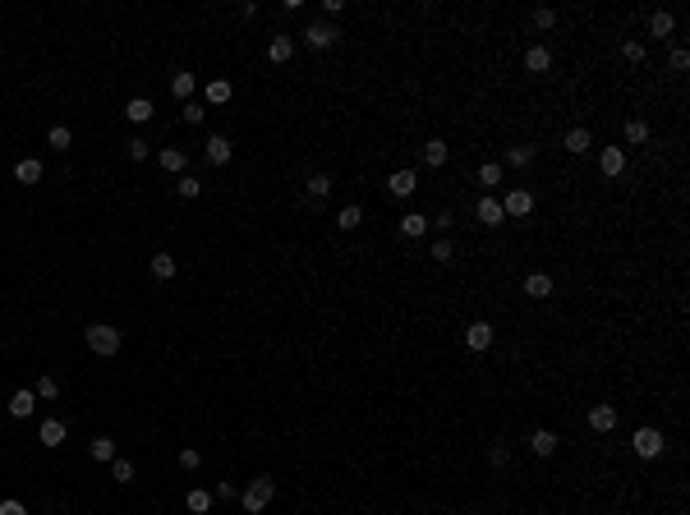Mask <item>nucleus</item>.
I'll list each match as a JSON object with an SVG mask.
<instances>
[{
	"label": "nucleus",
	"mask_w": 690,
	"mask_h": 515,
	"mask_svg": "<svg viewBox=\"0 0 690 515\" xmlns=\"http://www.w3.org/2000/svg\"><path fill=\"white\" fill-rule=\"evenodd\" d=\"M271 497H276V479H267V474H262V479H254L244 492H239V506H244V515H258Z\"/></svg>",
	"instance_id": "1"
},
{
	"label": "nucleus",
	"mask_w": 690,
	"mask_h": 515,
	"mask_svg": "<svg viewBox=\"0 0 690 515\" xmlns=\"http://www.w3.org/2000/svg\"><path fill=\"white\" fill-rule=\"evenodd\" d=\"M87 349H92V354H102V359H111L115 349H120V332H115V327H106V322H92V327H87Z\"/></svg>",
	"instance_id": "2"
},
{
	"label": "nucleus",
	"mask_w": 690,
	"mask_h": 515,
	"mask_svg": "<svg viewBox=\"0 0 690 515\" xmlns=\"http://www.w3.org/2000/svg\"><path fill=\"white\" fill-rule=\"evenodd\" d=\"M630 446H635L640 460H658V455H663V433H658V428H635Z\"/></svg>",
	"instance_id": "3"
},
{
	"label": "nucleus",
	"mask_w": 690,
	"mask_h": 515,
	"mask_svg": "<svg viewBox=\"0 0 690 515\" xmlns=\"http://www.w3.org/2000/svg\"><path fill=\"white\" fill-rule=\"evenodd\" d=\"M304 42L313 46V51H327V46L341 42V33H336V23H327V18H318V23L304 28Z\"/></svg>",
	"instance_id": "4"
},
{
	"label": "nucleus",
	"mask_w": 690,
	"mask_h": 515,
	"mask_svg": "<svg viewBox=\"0 0 690 515\" xmlns=\"http://www.w3.org/2000/svg\"><path fill=\"white\" fill-rule=\"evenodd\" d=\"M203 157H207V161H212V166H226V161H230V157H235V143H230V139H226V134H212V139H207V143H203Z\"/></svg>",
	"instance_id": "5"
},
{
	"label": "nucleus",
	"mask_w": 690,
	"mask_h": 515,
	"mask_svg": "<svg viewBox=\"0 0 690 515\" xmlns=\"http://www.w3.org/2000/svg\"><path fill=\"white\" fill-rule=\"evenodd\" d=\"M502 212H507V217H529V212H534V193L529 189H511L507 198H502Z\"/></svg>",
	"instance_id": "6"
},
{
	"label": "nucleus",
	"mask_w": 690,
	"mask_h": 515,
	"mask_svg": "<svg viewBox=\"0 0 690 515\" xmlns=\"http://www.w3.org/2000/svg\"><path fill=\"white\" fill-rule=\"evenodd\" d=\"M387 189H392V198H410V193L419 189V175H414V170H392Z\"/></svg>",
	"instance_id": "7"
},
{
	"label": "nucleus",
	"mask_w": 690,
	"mask_h": 515,
	"mask_svg": "<svg viewBox=\"0 0 690 515\" xmlns=\"http://www.w3.org/2000/svg\"><path fill=\"white\" fill-rule=\"evenodd\" d=\"M589 428H594V433H612V428H617V405H589Z\"/></svg>",
	"instance_id": "8"
},
{
	"label": "nucleus",
	"mask_w": 690,
	"mask_h": 515,
	"mask_svg": "<svg viewBox=\"0 0 690 515\" xmlns=\"http://www.w3.org/2000/svg\"><path fill=\"white\" fill-rule=\"evenodd\" d=\"M465 345H470L474 354H483V349L492 345V327L488 322H470V327H465Z\"/></svg>",
	"instance_id": "9"
},
{
	"label": "nucleus",
	"mask_w": 690,
	"mask_h": 515,
	"mask_svg": "<svg viewBox=\"0 0 690 515\" xmlns=\"http://www.w3.org/2000/svg\"><path fill=\"white\" fill-rule=\"evenodd\" d=\"M561 148H566L571 157H585V152L594 148V139H589V129H585V124H576V129H571L566 139H561Z\"/></svg>",
	"instance_id": "10"
},
{
	"label": "nucleus",
	"mask_w": 690,
	"mask_h": 515,
	"mask_svg": "<svg viewBox=\"0 0 690 515\" xmlns=\"http://www.w3.org/2000/svg\"><path fill=\"white\" fill-rule=\"evenodd\" d=\"M230 97H235V87H230V79H212L207 87H203V102H207V106H226Z\"/></svg>",
	"instance_id": "11"
},
{
	"label": "nucleus",
	"mask_w": 690,
	"mask_h": 515,
	"mask_svg": "<svg viewBox=\"0 0 690 515\" xmlns=\"http://www.w3.org/2000/svg\"><path fill=\"white\" fill-rule=\"evenodd\" d=\"M598 170H603V175H621V170H626V148H603V152H598Z\"/></svg>",
	"instance_id": "12"
},
{
	"label": "nucleus",
	"mask_w": 690,
	"mask_h": 515,
	"mask_svg": "<svg viewBox=\"0 0 690 515\" xmlns=\"http://www.w3.org/2000/svg\"><path fill=\"white\" fill-rule=\"evenodd\" d=\"M524 70H529V74H548L552 70V51H548V46H529V51H524Z\"/></svg>",
	"instance_id": "13"
},
{
	"label": "nucleus",
	"mask_w": 690,
	"mask_h": 515,
	"mask_svg": "<svg viewBox=\"0 0 690 515\" xmlns=\"http://www.w3.org/2000/svg\"><path fill=\"white\" fill-rule=\"evenodd\" d=\"M524 295H529V299H548L552 295V276H548V271H529V276H524Z\"/></svg>",
	"instance_id": "14"
},
{
	"label": "nucleus",
	"mask_w": 690,
	"mask_h": 515,
	"mask_svg": "<svg viewBox=\"0 0 690 515\" xmlns=\"http://www.w3.org/2000/svg\"><path fill=\"white\" fill-rule=\"evenodd\" d=\"M446 157H451V148H446L442 139H433V143H424V166H433V170H442L446 166Z\"/></svg>",
	"instance_id": "15"
},
{
	"label": "nucleus",
	"mask_w": 690,
	"mask_h": 515,
	"mask_svg": "<svg viewBox=\"0 0 690 515\" xmlns=\"http://www.w3.org/2000/svg\"><path fill=\"white\" fill-rule=\"evenodd\" d=\"M507 221V212H502L497 198H479V226H502Z\"/></svg>",
	"instance_id": "16"
},
{
	"label": "nucleus",
	"mask_w": 690,
	"mask_h": 515,
	"mask_svg": "<svg viewBox=\"0 0 690 515\" xmlns=\"http://www.w3.org/2000/svg\"><path fill=\"white\" fill-rule=\"evenodd\" d=\"M529 451H534V455H543V460H548V455L557 451V433H552V428H539V433L529 437Z\"/></svg>",
	"instance_id": "17"
},
{
	"label": "nucleus",
	"mask_w": 690,
	"mask_h": 515,
	"mask_svg": "<svg viewBox=\"0 0 690 515\" xmlns=\"http://www.w3.org/2000/svg\"><path fill=\"white\" fill-rule=\"evenodd\" d=\"M184 506H189V515H207L212 511V492L207 488H189L184 492Z\"/></svg>",
	"instance_id": "18"
},
{
	"label": "nucleus",
	"mask_w": 690,
	"mask_h": 515,
	"mask_svg": "<svg viewBox=\"0 0 690 515\" xmlns=\"http://www.w3.org/2000/svg\"><path fill=\"white\" fill-rule=\"evenodd\" d=\"M193 87H198V79H193L189 70H175V74H171V92L180 97V102H189V97H193Z\"/></svg>",
	"instance_id": "19"
},
{
	"label": "nucleus",
	"mask_w": 690,
	"mask_h": 515,
	"mask_svg": "<svg viewBox=\"0 0 690 515\" xmlns=\"http://www.w3.org/2000/svg\"><path fill=\"white\" fill-rule=\"evenodd\" d=\"M37 442H42V446H51V451H55V446L65 442V423H60V419H46L42 428H37Z\"/></svg>",
	"instance_id": "20"
},
{
	"label": "nucleus",
	"mask_w": 690,
	"mask_h": 515,
	"mask_svg": "<svg viewBox=\"0 0 690 515\" xmlns=\"http://www.w3.org/2000/svg\"><path fill=\"white\" fill-rule=\"evenodd\" d=\"M401 235H405V239H419V235H428V217H424V212H405V221H401Z\"/></svg>",
	"instance_id": "21"
},
{
	"label": "nucleus",
	"mask_w": 690,
	"mask_h": 515,
	"mask_svg": "<svg viewBox=\"0 0 690 515\" xmlns=\"http://www.w3.org/2000/svg\"><path fill=\"white\" fill-rule=\"evenodd\" d=\"M33 410H37V396L33 391H14V396H9V414H14V419H28Z\"/></svg>",
	"instance_id": "22"
},
{
	"label": "nucleus",
	"mask_w": 690,
	"mask_h": 515,
	"mask_svg": "<svg viewBox=\"0 0 690 515\" xmlns=\"http://www.w3.org/2000/svg\"><path fill=\"white\" fill-rule=\"evenodd\" d=\"M161 170H171V175H184V166H189V157H184V148H161Z\"/></svg>",
	"instance_id": "23"
},
{
	"label": "nucleus",
	"mask_w": 690,
	"mask_h": 515,
	"mask_svg": "<svg viewBox=\"0 0 690 515\" xmlns=\"http://www.w3.org/2000/svg\"><path fill=\"white\" fill-rule=\"evenodd\" d=\"M14 180L18 184H37V180H42V161H37V157H23L14 166Z\"/></svg>",
	"instance_id": "24"
},
{
	"label": "nucleus",
	"mask_w": 690,
	"mask_h": 515,
	"mask_svg": "<svg viewBox=\"0 0 690 515\" xmlns=\"http://www.w3.org/2000/svg\"><path fill=\"white\" fill-rule=\"evenodd\" d=\"M267 55H271V60H276V65H286L290 55H295V37H271Z\"/></svg>",
	"instance_id": "25"
},
{
	"label": "nucleus",
	"mask_w": 690,
	"mask_h": 515,
	"mask_svg": "<svg viewBox=\"0 0 690 515\" xmlns=\"http://www.w3.org/2000/svg\"><path fill=\"white\" fill-rule=\"evenodd\" d=\"M672 28H676V18L667 14V9H654V14H649V33H654V37H667Z\"/></svg>",
	"instance_id": "26"
},
{
	"label": "nucleus",
	"mask_w": 690,
	"mask_h": 515,
	"mask_svg": "<svg viewBox=\"0 0 690 515\" xmlns=\"http://www.w3.org/2000/svg\"><path fill=\"white\" fill-rule=\"evenodd\" d=\"M124 115H129L134 124H148L152 120V102H148V97H134V102L124 106Z\"/></svg>",
	"instance_id": "27"
},
{
	"label": "nucleus",
	"mask_w": 690,
	"mask_h": 515,
	"mask_svg": "<svg viewBox=\"0 0 690 515\" xmlns=\"http://www.w3.org/2000/svg\"><path fill=\"white\" fill-rule=\"evenodd\" d=\"M359 221H364V207H359V202H350V207L336 212V226L341 230H359Z\"/></svg>",
	"instance_id": "28"
},
{
	"label": "nucleus",
	"mask_w": 690,
	"mask_h": 515,
	"mask_svg": "<svg viewBox=\"0 0 690 515\" xmlns=\"http://www.w3.org/2000/svg\"><path fill=\"white\" fill-rule=\"evenodd\" d=\"M534 157H539V148H524V143H520V148H507V161H511V166H516V170L534 166Z\"/></svg>",
	"instance_id": "29"
},
{
	"label": "nucleus",
	"mask_w": 690,
	"mask_h": 515,
	"mask_svg": "<svg viewBox=\"0 0 690 515\" xmlns=\"http://www.w3.org/2000/svg\"><path fill=\"white\" fill-rule=\"evenodd\" d=\"M87 451H92V460H102V465L115 460V442H111V437H92V446H87Z\"/></svg>",
	"instance_id": "30"
},
{
	"label": "nucleus",
	"mask_w": 690,
	"mask_h": 515,
	"mask_svg": "<svg viewBox=\"0 0 690 515\" xmlns=\"http://www.w3.org/2000/svg\"><path fill=\"white\" fill-rule=\"evenodd\" d=\"M152 276H157V281H171L175 276V258L171 254H152Z\"/></svg>",
	"instance_id": "31"
},
{
	"label": "nucleus",
	"mask_w": 690,
	"mask_h": 515,
	"mask_svg": "<svg viewBox=\"0 0 690 515\" xmlns=\"http://www.w3.org/2000/svg\"><path fill=\"white\" fill-rule=\"evenodd\" d=\"M46 143H51V148H55V152H70V148H74V134H70V129H65V124H55V129H51V134H46Z\"/></svg>",
	"instance_id": "32"
},
{
	"label": "nucleus",
	"mask_w": 690,
	"mask_h": 515,
	"mask_svg": "<svg viewBox=\"0 0 690 515\" xmlns=\"http://www.w3.org/2000/svg\"><path fill=\"white\" fill-rule=\"evenodd\" d=\"M327 193H332V175H308V198H327Z\"/></svg>",
	"instance_id": "33"
},
{
	"label": "nucleus",
	"mask_w": 690,
	"mask_h": 515,
	"mask_svg": "<svg viewBox=\"0 0 690 515\" xmlns=\"http://www.w3.org/2000/svg\"><path fill=\"white\" fill-rule=\"evenodd\" d=\"M175 193H180V198H198V193H203V180H193V175H180V180H175Z\"/></svg>",
	"instance_id": "34"
},
{
	"label": "nucleus",
	"mask_w": 690,
	"mask_h": 515,
	"mask_svg": "<svg viewBox=\"0 0 690 515\" xmlns=\"http://www.w3.org/2000/svg\"><path fill=\"white\" fill-rule=\"evenodd\" d=\"M488 460H492V470H507V465H511V446L507 442H492L488 446Z\"/></svg>",
	"instance_id": "35"
},
{
	"label": "nucleus",
	"mask_w": 690,
	"mask_h": 515,
	"mask_svg": "<svg viewBox=\"0 0 690 515\" xmlns=\"http://www.w3.org/2000/svg\"><path fill=\"white\" fill-rule=\"evenodd\" d=\"M667 70H672V74H686V70H690V51H686V46H672V55H667Z\"/></svg>",
	"instance_id": "36"
},
{
	"label": "nucleus",
	"mask_w": 690,
	"mask_h": 515,
	"mask_svg": "<svg viewBox=\"0 0 690 515\" xmlns=\"http://www.w3.org/2000/svg\"><path fill=\"white\" fill-rule=\"evenodd\" d=\"M621 55H626L630 65H645V42H635V37H626V42H621Z\"/></svg>",
	"instance_id": "37"
},
{
	"label": "nucleus",
	"mask_w": 690,
	"mask_h": 515,
	"mask_svg": "<svg viewBox=\"0 0 690 515\" xmlns=\"http://www.w3.org/2000/svg\"><path fill=\"white\" fill-rule=\"evenodd\" d=\"M33 396H42V401H55V396H60V382L42 373V377H37V391H33Z\"/></svg>",
	"instance_id": "38"
},
{
	"label": "nucleus",
	"mask_w": 690,
	"mask_h": 515,
	"mask_svg": "<svg viewBox=\"0 0 690 515\" xmlns=\"http://www.w3.org/2000/svg\"><path fill=\"white\" fill-rule=\"evenodd\" d=\"M626 143H649V124L645 120H626Z\"/></svg>",
	"instance_id": "39"
},
{
	"label": "nucleus",
	"mask_w": 690,
	"mask_h": 515,
	"mask_svg": "<svg viewBox=\"0 0 690 515\" xmlns=\"http://www.w3.org/2000/svg\"><path fill=\"white\" fill-rule=\"evenodd\" d=\"M428 258H437V262H442V267H446V262H451V258H455V249H451V239H446V235H442V239H437V244L428 249Z\"/></svg>",
	"instance_id": "40"
},
{
	"label": "nucleus",
	"mask_w": 690,
	"mask_h": 515,
	"mask_svg": "<svg viewBox=\"0 0 690 515\" xmlns=\"http://www.w3.org/2000/svg\"><path fill=\"white\" fill-rule=\"evenodd\" d=\"M111 479L115 483H134V465L129 460H111Z\"/></svg>",
	"instance_id": "41"
},
{
	"label": "nucleus",
	"mask_w": 690,
	"mask_h": 515,
	"mask_svg": "<svg viewBox=\"0 0 690 515\" xmlns=\"http://www.w3.org/2000/svg\"><path fill=\"white\" fill-rule=\"evenodd\" d=\"M479 184H483V189L502 184V166H492V161H488V166H479Z\"/></svg>",
	"instance_id": "42"
},
{
	"label": "nucleus",
	"mask_w": 690,
	"mask_h": 515,
	"mask_svg": "<svg viewBox=\"0 0 690 515\" xmlns=\"http://www.w3.org/2000/svg\"><path fill=\"white\" fill-rule=\"evenodd\" d=\"M203 115H207L203 102H184V124H203Z\"/></svg>",
	"instance_id": "43"
},
{
	"label": "nucleus",
	"mask_w": 690,
	"mask_h": 515,
	"mask_svg": "<svg viewBox=\"0 0 690 515\" xmlns=\"http://www.w3.org/2000/svg\"><path fill=\"white\" fill-rule=\"evenodd\" d=\"M124 148H129V161H148V139H129Z\"/></svg>",
	"instance_id": "44"
},
{
	"label": "nucleus",
	"mask_w": 690,
	"mask_h": 515,
	"mask_svg": "<svg viewBox=\"0 0 690 515\" xmlns=\"http://www.w3.org/2000/svg\"><path fill=\"white\" fill-rule=\"evenodd\" d=\"M198 465H203V455L193 451V446H184V451H180V470H189V474H193Z\"/></svg>",
	"instance_id": "45"
},
{
	"label": "nucleus",
	"mask_w": 690,
	"mask_h": 515,
	"mask_svg": "<svg viewBox=\"0 0 690 515\" xmlns=\"http://www.w3.org/2000/svg\"><path fill=\"white\" fill-rule=\"evenodd\" d=\"M552 23H557V14H552L548 5H539V9H534V28H552Z\"/></svg>",
	"instance_id": "46"
},
{
	"label": "nucleus",
	"mask_w": 690,
	"mask_h": 515,
	"mask_svg": "<svg viewBox=\"0 0 690 515\" xmlns=\"http://www.w3.org/2000/svg\"><path fill=\"white\" fill-rule=\"evenodd\" d=\"M212 497H221V502H235V497H239V488H235V483H226V479H221V483H217V492H212Z\"/></svg>",
	"instance_id": "47"
},
{
	"label": "nucleus",
	"mask_w": 690,
	"mask_h": 515,
	"mask_svg": "<svg viewBox=\"0 0 690 515\" xmlns=\"http://www.w3.org/2000/svg\"><path fill=\"white\" fill-rule=\"evenodd\" d=\"M451 221H455V212H451V207H442V212H437V217H428V226H442V230H446V226H451Z\"/></svg>",
	"instance_id": "48"
},
{
	"label": "nucleus",
	"mask_w": 690,
	"mask_h": 515,
	"mask_svg": "<svg viewBox=\"0 0 690 515\" xmlns=\"http://www.w3.org/2000/svg\"><path fill=\"white\" fill-rule=\"evenodd\" d=\"M341 9H345V0H323V14H327V23H332V18L341 14Z\"/></svg>",
	"instance_id": "49"
},
{
	"label": "nucleus",
	"mask_w": 690,
	"mask_h": 515,
	"mask_svg": "<svg viewBox=\"0 0 690 515\" xmlns=\"http://www.w3.org/2000/svg\"><path fill=\"white\" fill-rule=\"evenodd\" d=\"M0 515H28L23 502H0Z\"/></svg>",
	"instance_id": "50"
}]
</instances>
